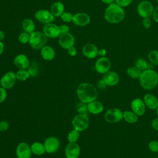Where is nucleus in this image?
Wrapping results in <instances>:
<instances>
[{
  "instance_id": "obj_5",
  "label": "nucleus",
  "mask_w": 158,
  "mask_h": 158,
  "mask_svg": "<svg viewBox=\"0 0 158 158\" xmlns=\"http://www.w3.org/2000/svg\"><path fill=\"white\" fill-rule=\"evenodd\" d=\"M72 123L74 129L80 132L83 131L87 129L89 126V117L87 114H78L74 117L72 121Z\"/></svg>"
},
{
  "instance_id": "obj_16",
  "label": "nucleus",
  "mask_w": 158,
  "mask_h": 158,
  "mask_svg": "<svg viewBox=\"0 0 158 158\" xmlns=\"http://www.w3.org/2000/svg\"><path fill=\"white\" fill-rule=\"evenodd\" d=\"M75 42V37L70 33L60 34L59 36V44L64 49H67L73 46Z\"/></svg>"
},
{
  "instance_id": "obj_39",
  "label": "nucleus",
  "mask_w": 158,
  "mask_h": 158,
  "mask_svg": "<svg viewBox=\"0 0 158 158\" xmlns=\"http://www.w3.org/2000/svg\"><path fill=\"white\" fill-rule=\"evenodd\" d=\"M151 20L149 17H145V18H143V20H142V24L143 25V27L148 29L151 26Z\"/></svg>"
},
{
  "instance_id": "obj_13",
  "label": "nucleus",
  "mask_w": 158,
  "mask_h": 158,
  "mask_svg": "<svg viewBox=\"0 0 158 158\" xmlns=\"http://www.w3.org/2000/svg\"><path fill=\"white\" fill-rule=\"evenodd\" d=\"M17 158H30L31 156V151L30 146L25 142L19 143L15 151Z\"/></svg>"
},
{
  "instance_id": "obj_36",
  "label": "nucleus",
  "mask_w": 158,
  "mask_h": 158,
  "mask_svg": "<svg viewBox=\"0 0 158 158\" xmlns=\"http://www.w3.org/2000/svg\"><path fill=\"white\" fill-rule=\"evenodd\" d=\"M73 14L71 12H64L60 16V18L62 19V20L64 22H72V19H73Z\"/></svg>"
},
{
  "instance_id": "obj_23",
  "label": "nucleus",
  "mask_w": 158,
  "mask_h": 158,
  "mask_svg": "<svg viewBox=\"0 0 158 158\" xmlns=\"http://www.w3.org/2000/svg\"><path fill=\"white\" fill-rule=\"evenodd\" d=\"M41 56L45 60H51L55 57V51L50 46L45 45L41 49Z\"/></svg>"
},
{
  "instance_id": "obj_6",
  "label": "nucleus",
  "mask_w": 158,
  "mask_h": 158,
  "mask_svg": "<svg viewBox=\"0 0 158 158\" xmlns=\"http://www.w3.org/2000/svg\"><path fill=\"white\" fill-rule=\"evenodd\" d=\"M154 7L153 4L149 1H142L137 6L138 15L142 18L150 17L153 14Z\"/></svg>"
},
{
  "instance_id": "obj_17",
  "label": "nucleus",
  "mask_w": 158,
  "mask_h": 158,
  "mask_svg": "<svg viewBox=\"0 0 158 158\" xmlns=\"http://www.w3.org/2000/svg\"><path fill=\"white\" fill-rule=\"evenodd\" d=\"M80 147L77 143H69L65 149L67 158H78L80 154Z\"/></svg>"
},
{
  "instance_id": "obj_15",
  "label": "nucleus",
  "mask_w": 158,
  "mask_h": 158,
  "mask_svg": "<svg viewBox=\"0 0 158 158\" xmlns=\"http://www.w3.org/2000/svg\"><path fill=\"white\" fill-rule=\"evenodd\" d=\"M90 16L85 12H78L73 15L72 22L77 26L85 27L89 23Z\"/></svg>"
},
{
  "instance_id": "obj_41",
  "label": "nucleus",
  "mask_w": 158,
  "mask_h": 158,
  "mask_svg": "<svg viewBox=\"0 0 158 158\" xmlns=\"http://www.w3.org/2000/svg\"><path fill=\"white\" fill-rule=\"evenodd\" d=\"M9 123L6 120L0 121V131L4 132L6 131L9 128Z\"/></svg>"
},
{
  "instance_id": "obj_40",
  "label": "nucleus",
  "mask_w": 158,
  "mask_h": 158,
  "mask_svg": "<svg viewBox=\"0 0 158 158\" xmlns=\"http://www.w3.org/2000/svg\"><path fill=\"white\" fill-rule=\"evenodd\" d=\"M7 97V91L6 89L2 88V86L0 87V103L4 101Z\"/></svg>"
},
{
  "instance_id": "obj_38",
  "label": "nucleus",
  "mask_w": 158,
  "mask_h": 158,
  "mask_svg": "<svg viewBox=\"0 0 158 158\" xmlns=\"http://www.w3.org/2000/svg\"><path fill=\"white\" fill-rule=\"evenodd\" d=\"M132 2L133 0H115V2L122 8L128 7Z\"/></svg>"
},
{
  "instance_id": "obj_4",
  "label": "nucleus",
  "mask_w": 158,
  "mask_h": 158,
  "mask_svg": "<svg viewBox=\"0 0 158 158\" xmlns=\"http://www.w3.org/2000/svg\"><path fill=\"white\" fill-rule=\"evenodd\" d=\"M48 41V37L43 31H35L30 34L29 44L34 49H41Z\"/></svg>"
},
{
  "instance_id": "obj_35",
  "label": "nucleus",
  "mask_w": 158,
  "mask_h": 158,
  "mask_svg": "<svg viewBox=\"0 0 158 158\" xmlns=\"http://www.w3.org/2000/svg\"><path fill=\"white\" fill-rule=\"evenodd\" d=\"M18 40L19 41V42L22 44H27V43L29 42V40H30V33H27V32H22L21 33L19 37H18Z\"/></svg>"
},
{
  "instance_id": "obj_34",
  "label": "nucleus",
  "mask_w": 158,
  "mask_h": 158,
  "mask_svg": "<svg viewBox=\"0 0 158 158\" xmlns=\"http://www.w3.org/2000/svg\"><path fill=\"white\" fill-rule=\"evenodd\" d=\"M27 70L29 72L30 76L33 77H35L38 75V67L35 62H33L29 65L28 67L27 68Z\"/></svg>"
},
{
  "instance_id": "obj_47",
  "label": "nucleus",
  "mask_w": 158,
  "mask_h": 158,
  "mask_svg": "<svg viewBox=\"0 0 158 158\" xmlns=\"http://www.w3.org/2000/svg\"><path fill=\"white\" fill-rule=\"evenodd\" d=\"M106 54V51L105 49L101 48L98 50V55L101 57H105Z\"/></svg>"
},
{
  "instance_id": "obj_50",
  "label": "nucleus",
  "mask_w": 158,
  "mask_h": 158,
  "mask_svg": "<svg viewBox=\"0 0 158 158\" xmlns=\"http://www.w3.org/2000/svg\"><path fill=\"white\" fill-rule=\"evenodd\" d=\"M5 38V34L4 33V31H2V30H0V41H2Z\"/></svg>"
},
{
  "instance_id": "obj_10",
  "label": "nucleus",
  "mask_w": 158,
  "mask_h": 158,
  "mask_svg": "<svg viewBox=\"0 0 158 158\" xmlns=\"http://www.w3.org/2000/svg\"><path fill=\"white\" fill-rule=\"evenodd\" d=\"M16 80V75L14 72H7L1 77L0 84L5 89H10L15 85Z\"/></svg>"
},
{
  "instance_id": "obj_22",
  "label": "nucleus",
  "mask_w": 158,
  "mask_h": 158,
  "mask_svg": "<svg viewBox=\"0 0 158 158\" xmlns=\"http://www.w3.org/2000/svg\"><path fill=\"white\" fill-rule=\"evenodd\" d=\"M88 112L93 114H98L104 110V106L101 102L96 99L87 104Z\"/></svg>"
},
{
  "instance_id": "obj_43",
  "label": "nucleus",
  "mask_w": 158,
  "mask_h": 158,
  "mask_svg": "<svg viewBox=\"0 0 158 158\" xmlns=\"http://www.w3.org/2000/svg\"><path fill=\"white\" fill-rule=\"evenodd\" d=\"M67 52H68V54H69L70 56H72V57L75 56H76V54H77V50H76L75 48L73 46H71V47H70V48H69L67 49Z\"/></svg>"
},
{
  "instance_id": "obj_46",
  "label": "nucleus",
  "mask_w": 158,
  "mask_h": 158,
  "mask_svg": "<svg viewBox=\"0 0 158 158\" xmlns=\"http://www.w3.org/2000/svg\"><path fill=\"white\" fill-rule=\"evenodd\" d=\"M151 126L155 130L158 131V117L155 118L152 120Z\"/></svg>"
},
{
  "instance_id": "obj_51",
  "label": "nucleus",
  "mask_w": 158,
  "mask_h": 158,
  "mask_svg": "<svg viewBox=\"0 0 158 158\" xmlns=\"http://www.w3.org/2000/svg\"><path fill=\"white\" fill-rule=\"evenodd\" d=\"M156 114H157V115L158 117V107L156 109Z\"/></svg>"
},
{
  "instance_id": "obj_14",
  "label": "nucleus",
  "mask_w": 158,
  "mask_h": 158,
  "mask_svg": "<svg viewBox=\"0 0 158 158\" xmlns=\"http://www.w3.org/2000/svg\"><path fill=\"white\" fill-rule=\"evenodd\" d=\"M131 110L134 112L138 117L144 114L146 111V105L143 100L140 98H135L132 100L130 104Z\"/></svg>"
},
{
  "instance_id": "obj_20",
  "label": "nucleus",
  "mask_w": 158,
  "mask_h": 158,
  "mask_svg": "<svg viewBox=\"0 0 158 158\" xmlns=\"http://www.w3.org/2000/svg\"><path fill=\"white\" fill-rule=\"evenodd\" d=\"M14 65L19 69H27L30 65L28 58L26 55L23 54L17 55L14 58Z\"/></svg>"
},
{
  "instance_id": "obj_18",
  "label": "nucleus",
  "mask_w": 158,
  "mask_h": 158,
  "mask_svg": "<svg viewBox=\"0 0 158 158\" xmlns=\"http://www.w3.org/2000/svg\"><path fill=\"white\" fill-rule=\"evenodd\" d=\"M98 47L93 43H87L82 48L83 56L88 59H94L98 55Z\"/></svg>"
},
{
  "instance_id": "obj_3",
  "label": "nucleus",
  "mask_w": 158,
  "mask_h": 158,
  "mask_svg": "<svg viewBox=\"0 0 158 158\" xmlns=\"http://www.w3.org/2000/svg\"><path fill=\"white\" fill-rule=\"evenodd\" d=\"M141 86L146 90H151L158 84V73L153 69H146L142 71L139 78Z\"/></svg>"
},
{
  "instance_id": "obj_45",
  "label": "nucleus",
  "mask_w": 158,
  "mask_h": 158,
  "mask_svg": "<svg viewBox=\"0 0 158 158\" xmlns=\"http://www.w3.org/2000/svg\"><path fill=\"white\" fill-rule=\"evenodd\" d=\"M152 16L153 20L156 23H158V6H157L156 7L154 8Z\"/></svg>"
},
{
  "instance_id": "obj_26",
  "label": "nucleus",
  "mask_w": 158,
  "mask_h": 158,
  "mask_svg": "<svg viewBox=\"0 0 158 158\" xmlns=\"http://www.w3.org/2000/svg\"><path fill=\"white\" fill-rule=\"evenodd\" d=\"M31 152L35 155L41 156L45 152V148L44 144L40 142H35L30 146Z\"/></svg>"
},
{
  "instance_id": "obj_12",
  "label": "nucleus",
  "mask_w": 158,
  "mask_h": 158,
  "mask_svg": "<svg viewBox=\"0 0 158 158\" xmlns=\"http://www.w3.org/2000/svg\"><path fill=\"white\" fill-rule=\"evenodd\" d=\"M46 152L48 153H54L56 152L60 146V141L55 136H49L47 138L44 143Z\"/></svg>"
},
{
  "instance_id": "obj_52",
  "label": "nucleus",
  "mask_w": 158,
  "mask_h": 158,
  "mask_svg": "<svg viewBox=\"0 0 158 158\" xmlns=\"http://www.w3.org/2000/svg\"><path fill=\"white\" fill-rule=\"evenodd\" d=\"M156 3L158 4V0H156Z\"/></svg>"
},
{
  "instance_id": "obj_42",
  "label": "nucleus",
  "mask_w": 158,
  "mask_h": 158,
  "mask_svg": "<svg viewBox=\"0 0 158 158\" xmlns=\"http://www.w3.org/2000/svg\"><path fill=\"white\" fill-rule=\"evenodd\" d=\"M59 29H60V34H65V33H69V30H70L69 27L65 24H63L59 26Z\"/></svg>"
},
{
  "instance_id": "obj_9",
  "label": "nucleus",
  "mask_w": 158,
  "mask_h": 158,
  "mask_svg": "<svg viewBox=\"0 0 158 158\" xmlns=\"http://www.w3.org/2000/svg\"><path fill=\"white\" fill-rule=\"evenodd\" d=\"M111 67V63L110 60L106 57H101L95 62L94 68L97 72L101 74H104Z\"/></svg>"
},
{
  "instance_id": "obj_53",
  "label": "nucleus",
  "mask_w": 158,
  "mask_h": 158,
  "mask_svg": "<svg viewBox=\"0 0 158 158\" xmlns=\"http://www.w3.org/2000/svg\"><path fill=\"white\" fill-rule=\"evenodd\" d=\"M157 158H158V154H157Z\"/></svg>"
},
{
  "instance_id": "obj_48",
  "label": "nucleus",
  "mask_w": 158,
  "mask_h": 158,
  "mask_svg": "<svg viewBox=\"0 0 158 158\" xmlns=\"http://www.w3.org/2000/svg\"><path fill=\"white\" fill-rule=\"evenodd\" d=\"M101 1H102V2L106 4L109 5V4H112V3H114V1H115V0H101Z\"/></svg>"
},
{
  "instance_id": "obj_1",
  "label": "nucleus",
  "mask_w": 158,
  "mask_h": 158,
  "mask_svg": "<svg viewBox=\"0 0 158 158\" xmlns=\"http://www.w3.org/2000/svg\"><path fill=\"white\" fill-rule=\"evenodd\" d=\"M77 94L80 101L88 104L96 99L98 91L93 85L89 83H81L77 87Z\"/></svg>"
},
{
  "instance_id": "obj_54",
  "label": "nucleus",
  "mask_w": 158,
  "mask_h": 158,
  "mask_svg": "<svg viewBox=\"0 0 158 158\" xmlns=\"http://www.w3.org/2000/svg\"><path fill=\"white\" fill-rule=\"evenodd\" d=\"M0 134H1V131H0Z\"/></svg>"
},
{
  "instance_id": "obj_24",
  "label": "nucleus",
  "mask_w": 158,
  "mask_h": 158,
  "mask_svg": "<svg viewBox=\"0 0 158 158\" xmlns=\"http://www.w3.org/2000/svg\"><path fill=\"white\" fill-rule=\"evenodd\" d=\"M65 7L64 4L60 1H56L54 2L51 7V12L54 17H60L64 12Z\"/></svg>"
},
{
  "instance_id": "obj_27",
  "label": "nucleus",
  "mask_w": 158,
  "mask_h": 158,
  "mask_svg": "<svg viewBox=\"0 0 158 158\" xmlns=\"http://www.w3.org/2000/svg\"><path fill=\"white\" fill-rule=\"evenodd\" d=\"M35 24L34 22L28 18L25 19L22 21V28L24 31L28 33H31L35 31Z\"/></svg>"
},
{
  "instance_id": "obj_11",
  "label": "nucleus",
  "mask_w": 158,
  "mask_h": 158,
  "mask_svg": "<svg viewBox=\"0 0 158 158\" xmlns=\"http://www.w3.org/2000/svg\"><path fill=\"white\" fill-rule=\"evenodd\" d=\"M43 32L47 37L51 38H57L60 35L59 26L52 22L44 24L43 27Z\"/></svg>"
},
{
  "instance_id": "obj_29",
  "label": "nucleus",
  "mask_w": 158,
  "mask_h": 158,
  "mask_svg": "<svg viewBox=\"0 0 158 158\" xmlns=\"http://www.w3.org/2000/svg\"><path fill=\"white\" fill-rule=\"evenodd\" d=\"M15 75L17 79L21 81H25L30 77L29 72L26 69H19L15 73Z\"/></svg>"
},
{
  "instance_id": "obj_32",
  "label": "nucleus",
  "mask_w": 158,
  "mask_h": 158,
  "mask_svg": "<svg viewBox=\"0 0 158 158\" xmlns=\"http://www.w3.org/2000/svg\"><path fill=\"white\" fill-rule=\"evenodd\" d=\"M148 62L143 58H138L135 61V66L141 71H144L148 69Z\"/></svg>"
},
{
  "instance_id": "obj_37",
  "label": "nucleus",
  "mask_w": 158,
  "mask_h": 158,
  "mask_svg": "<svg viewBox=\"0 0 158 158\" xmlns=\"http://www.w3.org/2000/svg\"><path fill=\"white\" fill-rule=\"evenodd\" d=\"M149 149L153 152L158 153V141L156 140L151 141L148 144Z\"/></svg>"
},
{
  "instance_id": "obj_25",
  "label": "nucleus",
  "mask_w": 158,
  "mask_h": 158,
  "mask_svg": "<svg viewBox=\"0 0 158 158\" xmlns=\"http://www.w3.org/2000/svg\"><path fill=\"white\" fill-rule=\"evenodd\" d=\"M123 118L128 123H135L137 122L138 116L132 110H125L123 112Z\"/></svg>"
},
{
  "instance_id": "obj_49",
  "label": "nucleus",
  "mask_w": 158,
  "mask_h": 158,
  "mask_svg": "<svg viewBox=\"0 0 158 158\" xmlns=\"http://www.w3.org/2000/svg\"><path fill=\"white\" fill-rule=\"evenodd\" d=\"M4 44L1 41H0V56L2 54V52L4 51Z\"/></svg>"
},
{
  "instance_id": "obj_8",
  "label": "nucleus",
  "mask_w": 158,
  "mask_h": 158,
  "mask_svg": "<svg viewBox=\"0 0 158 158\" xmlns=\"http://www.w3.org/2000/svg\"><path fill=\"white\" fill-rule=\"evenodd\" d=\"M35 17L38 21L44 24L52 23L55 19V17L51 10L49 11L46 9H40L37 10L35 14Z\"/></svg>"
},
{
  "instance_id": "obj_30",
  "label": "nucleus",
  "mask_w": 158,
  "mask_h": 158,
  "mask_svg": "<svg viewBox=\"0 0 158 158\" xmlns=\"http://www.w3.org/2000/svg\"><path fill=\"white\" fill-rule=\"evenodd\" d=\"M149 61L153 65H158V50H152L148 55Z\"/></svg>"
},
{
  "instance_id": "obj_19",
  "label": "nucleus",
  "mask_w": 158,
  "mask_h": 158,
  "mask_svg": "<svg viewBox=\"0 0 158 158\" xmlns=\"http://www.w3.org/2000/svg\"><path fill=\"white\" fill-rule=\"evenodd\" d=\"M102 79L106 82L107 86H113L117 85L120 80L118 74L112 70H109L104 74H103Z\"/></svg>"
},
{
  "instance_id": "obj_7",
  "label": "nucleus",
  "mask_w": 158,
  "mask_h": 158,
  "mask_svg": "<svg viewBox=\"0 0 158 158\" xmlns=\"http://www.w3.org/2000/svg\"><path fill=\"white\" fill-rule=\"evenodd\" d=\"M123 118V112L117 107L109 109L104 114V119L110 123H115L120 122Z\"/></svg>"
},
{
  "instance_id": "obj_21",
  "label": "nucleus",
  "mask_w": 158,
  "mask_h": 158,
  "mask_svg": "<svg viewBox=\"0 0 158 158\" xmlns=\"http://www.w3.org/2000/svg\"><path fill=\"white\" fill-rule=\"evenodd\" d=\"M143 101L146 106L150 109L154 110L158 107V99L152 94H146L143 97Z\"/></svg>"
},
{
  "instance_id": "obj_2",
  "label": "nucleus",
  "mask_w": 158,
  "mask_h": 158,
  "mask_svg": "<svg viewBox=\"0 0 158 158\" xmlns=\"http://www.w3.org/2000/svg\"><path fill=\"white\" fill-rule=\"evenodd\" d=\"M104 19L110 23H118L123 20L125 15L122 7L115 2L112 3L106 7L104 12Z\"/></svg>"
},
{
  "instance_id": "obj_44",
  "label": "nucleus",
  "mask_w": 158,
  "mask_h": 158,
  "mask_svg": "<svg viewBox=\"0 0 158 158\" xmlns=\"http://www.w3.org/2000/svg\"><path fill=\"white\" fill-rule=\"evenodd\" d=\"M98 85V87L99 88V89H104L106 88V86H107V84L106 83V82L104 81V80L102 78L101 80H99L97 83Z\"/></svg>"
},
{
  "instance_id": "obj_33",
  "label": "nucleus",
  "mask_w": 158,
  "mask_h": 158,
  "mask_svg": "<svg viewBox=\"0 0 158 158\" xmlns=\"http://www.w3.org/2000/svg\"><path fill=\"white\" fill-rule=\"evenodd\" d=\"M76 110L79 114H87L88 112V106L86 103L80 102L76 105Z\"/></svg>"
},
{
  "instance_id": "obj_28",
  "label": "nucleus",
  "mask_w": 158,
  "mask_h": 158,
  "mask_svg": "<svg viewBox=\"0 0 158 158\" xmlns=\"http://www.w3.org/2000/svg\"><path fill=\"white\" fill-rule=\"evenodd\" d=\"M141 73L142 71L136 66L130 67L127 69V75L133 79H139Z\"/></svg>"
},
{
  "instance_id": "obj_31",
  "label": "nucleus",
  "mask_w": 158,
  "mask_h": 158,
  "mask_svg": "<svg viewBox=\"0 0 158 158\" xmlns=\"http://www.w3.org/2000/svg\"><path fill=\"white\" fill-rule=\"evenodd\" d=\"M80 136V131L73 129L71 130L67 136V139L69 143H76Z\"/></svg>"
}]
</instances>
